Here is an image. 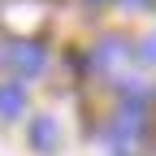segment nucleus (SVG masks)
<instances>
[{"label": "nucleus", "instance_id": "2", "mask_svg": "<svg viewBox=\"0 0 156 156\" xmlns=\"http://www.w3.org/2000/svg\"><path fill=\"white\" fill-rule=\"evenodd\" d=\"M5 61H9L17 74L35 78L39 69H44V61H48V56H44V48H39V44H26V39H22V44H13V48L5 52Z\"/></svg>", "mask_w": 156, "mask_h": 156}, {"label": "nucleus", "instance_id": "8", "mask_svg": "<svg viewBox=\"0 0 156 156\" xmlns=\"http://www.w3.org/2000/svg\"><path fill=\"white\" fill-rule=\"evenodd\" d=\"M87 5H100V0H87Z\"/></svg>", "mask_w": 156, "mask_h": 156}, {"label": "nucleus", "instance_id": "9", "mask_svg": "<svg viewBox=\"0 0 156 156\" xmlns=\"http://www.w3.org/2000/svg\"><path fill=\"white\" fill-rule=\"evenodd\" d=\"M0 61H5V52H0Z\"/></svg>", "mask_w": 156, "mask_h": 156}, {"label": "nucleus", "instance_id": "7", "mask_svg": "<svg viewBox=\"0 0 156 156\" xmlns=\"http://www.w3.org/2000/svg\"><path fill=\"white\" fill-rule=\"evenodd\" d=\"M122 5H126V9H143L147 0H122Z\"/></svg>", "mask_w": 156, "mask_h": 156}, {"label": "nucleus", "instance_id": "3", "mask_svg": "<svg viewBox=\"0 0 156 156\" xmlns=\"http://www.w3.org/2000/svg\"><path fill=\"white\" fill-rule=\"evenodd\" d=\"M26 134H30V143H35L39 152H56V147H61V126H56L48 113H44V117H35Z\"/></svg>", "mask_w": 156, "mask_h": 156}, {"label": "nucleus", "instance_id": "5", "mask_svg": "<svg viewBox=\"0 0 156 156\" xmlns=\"http://www.w3.org/2000/svg\"><path fill=\"white\" fill-rule=\"evenodd\" d=\"M122 56H126V44H122V39H104V44L91 52V61L100 65V69H113L117 61H122Z\"/></svg>", "mask_w": 156, "mask_h": 156}, {"label": "nucleus", "instance_id": "4", "mask_svg": "<svg viewBox=\"0 0 156 156\" xmlns=\"http://www.w3.org/2000/svg\"><path fill=\"white\" fill-rule=\"evenodd\" d=\"M22 108H26V87L13 83V78L0 83V117H17Z\"/></svg>", "mask_w": 156, "mask_h": 156}, {"label": "nucleus", "instance_id": "1", "mask_svg": "<svg viewBox=\"0 0 156 156\" xmlns=\"http://www.w3.org/2000/svg\"><path fill=\"white\" fill-rule=\"evenodd\" d=\"M147 130H152V117L143 104H122L113 113V122H108V143L117 156H134L139 152V143L147 139Z\"/></svg>", "mask_w": 156, "mask_h": 156}, {"label": "nucleus", "instance_id": "6", "mask_svg": "<svg viewBox=\"0 0 156 156\" xmlns=\"http://www.w3.org/2000/svg\"><path fill=\"white\" fill-rule=\"evenodd\" d=\"M139 56H143V61H156V35H152V39H143V48H139Z\"/></svg>", "mask_w": 156, "mask_h": 156}]
</instances>
